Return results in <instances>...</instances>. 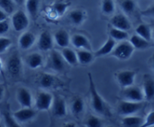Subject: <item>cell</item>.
I'll list each match as a JSON object with an SVG mask.
<instances>
[{"label":"cell","mask_w":154,"mask_h":127,"mask_svg":"<svg viewBox=\"0 0 154 127\" xmlns=\"http://www.w3.org/2000/svg\"><path fill=\"white\" fill-rule=\"evenodd\" d=\"M67 17L73 25L80 26L86 19V14L85 11L82 9H74L68 14Z\"/></svg>","instance_id":"7402d4cb"},{"label":"cell","mask_w":154,"mask_h":127,"mask_svg":"<svg viewBox=\"0 0 154 127\" xmlns=\"http://www.w3.org/2000/svg\"><path fill=\"white\" fill-rule=\"evenodd\" d=\"M140 14H141L142 16H144V17L154 18V4L151 5L150 6L146 8V9L143 10V11L140 12Z\"/></svg>","instance_id":"ab89813d"},{"label":"cell","mask_w":154,"mask_h":127,"mask_svg":"<svg viewBox=\"0 0 154 127\" xmlns=\"http://www.w3.org/2000/svg\"><path fill=\"white\" fill-rule=\"evenodd\" d=\"M116 5L114 0H102L101 11L105 15H111L115 12Z\"/></svg>","instance_id":"d6a6232c"},{"label":"cell","mask_w":154,"mask_h":127,"mask_svg":"<svg viewBox=\"0 0 154 127\" xmlns=\"http://www.w3.org/2000/svg\"><path fill=\"white\" fill-rule=\"evenodd\" d=\"M109 36L112 37L116 42L128 40L129 39L128 31L122 30L115 27H111L109 30Z\"/></svg>","instance_id":"f1b7e54d"},{"label":"cell","mask_w":154,"mask_h":127,"mask_svg":"<svg viewBox=\"0 0 154 127\" xmlns=\"http://www.w3.org/2000/svg\"><path fill=\"white\" fill-rule=\"evenodd\" d=\"M35 82L38 87L44 89L59 88L64 85V83L58 77L50 73H39L35 78Z\"/></svg>","instance_id":"7a4b0ae2"},{"label":"cell","mask_w":154,"mask_h":127,"mask_svg":"<svg viewBox=\"0 0 154 127\" xmlns=\"http://www.w3.org/2000/svg\"><path fill=\"white\" fill-rule=\"evenodd\" d=\"M116 45V41L114 40L112 37L109 36L106 42L103 44L102 46L97 50H96L94 52V55L95 57H100L106 56L107 54H110L112 53V50L115 48Z\"/></svg>","instance_id":"d6986e66"},{"label":"cell","mask_w":154,"mask_h":127,"mask_svg":"<svg viewBox=\"0 0 154 127\" xmlns=\"http://www.w3.org/2000/svg\"><path fill=\"white\" fill-rule=\"evenodd\" d=\"M61 54L66 63L68 64L69 65L75 66L79 64L78 58H77L76 51H75L72 48H68V47L63 48L62 49Z\"/></svg>","instance_id":"4316f807"},{"label":"cell","mask_w":154,"mask_h":127,"mask_svg":"<svg viewBox=\"0 0 154 127\" xmlns=\"http://www.w3.org/2000/svg\"><path fill=\"white\" fill-rule=\"evenodd\" d=\"M129 42L134 48V49L137 50H145L151 46L150 42L146 39H143L141 36H138L134 33L129 38Z\"/></svg>","instance_id":"603a6c76"},{"label":"cell","mask_w":154,"mask_h":127,"mask_svg":"<svg viewBox=\"0 0 154 127\" xmlns=\"http://www.w3.org/2000/svg\"><path fill=\"white\" fill-rule=\"evenodd\" d=\"M3 116L5 125H6L7 126H19V125H20V124L15 120V119L14 118L13 115H11L8 112H4Z\"/></svg>","instance_id":"8d00e7d4"},{"label":"cell","mask_w":154,"mask_h":127,"mask_svg":"<svg viewBox=\"0 0 154 127\" xmlns=\"http://www.w3.org/2000/svg\"><path fill=\"white\" fill-rule=\"evenodd\" d=\"M70 110L75 116H81L85 110V101L80 97H75L72 99L70 104Z\"/></svg>","instance_id":"484cf974"},{"label":"cell","mask_w":154,"mask_h":127,"mask_svg":"<svg viewBox=\"0 0 154 127\" xmlns=\"http://www.w3.org/2000/svg\"><path fill=\"white\" fill-rule=\"evenodd\" d=\"M54 37L49 31H42L37 39L36 45L38 48L42 51H48L54 46Z\"/></svg>","instance_id":"8fae6325"},{"label":"cell","mask_w":154,"mask_h":127,"mask_svg":"<svg viewBox=\"0 0 154 127\" xmlns=\"http://www.w3.org/2000/svg\"><path fill=\"white\" fill-rule=\"evenodd\" d=\"M85 124L86 126L100 127L102 126V125H103V122H102V119L100 118H99L98 116L91 115V116H89L87 118Z\"/></svg>","instance_id":"e575fe53"},{"label":"cell","mask_w":154,"mask_h":127,"mask_svg":"<svg viewBox=\"0 0 154 127\" xmlns=\"http://www.w3.org/2000/svg\"><path fill=\"white\" fill-rule=\"evenodd\" d=\"M12 115L19 124L26 123L32 120L35 117L36 110L32 107H22L20 110L14 112Z\"/></svg>","instance_id":"4fadbf2b"},{"label":"cell","mask_w":154,"mask_h":127,"mask_svg":"<svg viewBox=\"0 0 154 127\" xmlns=\"http://www.w3.org/2000/svg\"><path fill=\"white\" fill-rule=\"evenodd\" d=\"M25 61L28 67L32 70H36L43 65V56L38 52L30 53L26 57Z\"/></svg>","instance_id":"ac0fdd59"},{"label":"cell","mask_w":154,"mask_h":127,"mask_svg":"<svg viewBox=\"0 0 154 127\" xmlns=\"http://www.w3.org/2000/svg\"><path fill=\"white\" fill-rule=\"evenodd\" d=\"M137 73L132 70H120L116 73V79L119 86L122 88L131 86L134 84Z\"/></svg>","instance_id":"30bf717a"},{"label":"cell","mask_w":154,"mask_h":127,"mask_svg":"<svg viewBox=\"0 0 154 127\" xmlns=\"http://www.w3.org/2000/svg\"><path fill=\"white\" fill-rule=\"evenodd\" d=\"M16 3L14 0H0V8L7 14H12L15 11Z\"/></svg>","instance_id":"836d02e7"},{"label":"cell","mask_w":154,"mask_h":127,"mask_svg":"<svg viewBox=\"0 0 154 127\" xmlns=\"http://www.w3.org/2000/svg\"><path fill=\"white\" fill-rule=\"evenodd\" d=\"M51 110L52 114L55 117L63 118L66 115V101L62 97L59 95L54 96Z\"/></svg>","instance_id":"9a60e30c"},{"label":"cell","mask_w":154,"mask_h":127,"mask_svg":"<svg viewBox=\"0 0 154 127\" xmlns=\"http://www.w3.org/2000/svg\"><path fill=\"white\" fill-rule=\"evenodd\" d=\"M144 119L136 115L122 116V125L126 127H140L143 125Z\"/></svg>","instance_id":"d4e9b609"},{"label":"cell","mask_w":154,"mask_h":127,"mask_svg":"<svg viewBox=\"0 0 154 127\" xmlns=\"http://www.w3.org/2000/svg\"><path fill=\"white\" fill-rule=\"evenodd\" d=\"M54 96L47 91H41L37 93L34 100L33 106L36 110L46 111L51 110Z\"/></svg>","instance_id":"5b68a950"},{"label":"cell","mask_w":154,"mask_h":127,"mask_svg":"<svg viewBox=\"0 0 154 127\" xmlns=\"http://www.w3.org/2000/svg\"><path fill=\"white\" fill-rule=\"evenodd\" d=\"M134 51V48L129 40H125L116 44L110 54L119 60H127L132 56Z\"/></svg>","instance_id":"277c9868"},{"label":"cell","mask_w":154,"mask_h":127,"mask_svg":"<svg viewBox=\"0 0 154 127\" xmlns=\"http://www.w3.org/2000/svg\"><path fill=\"white\" fill-rule=\"evenodd\" d=\"M4 94H5V88H4L3 86L0 85V101L3 99Z\"/></svg>","instance_id":"b9f144b4"},{"label":"cell","mask_w":154,"mask_h":127,"mask_svg":"<svg viewBox=\"0 0 154 127\" xmlns=\"http://www.w3.org/2000/svg\"><path fill=\"white\" fill-rule=\"evenodd\" d=\"M28 14L23 10H17L11 15V25L16 32H22L29 26Z\"/></svg>","instance_id":"52a82bcc"},{"label":"cell","mask_w":154,"mask_h":127,"mask_svg":"<svg viewBox=\"0 0 154 127\" xmlns=\"http://www.w3.org/2000/svg\"><path fill=\"white\" fill-rule=\"evenodd\" d=\"M36 42L35 35L30 31H25L20 36L18 39L19 48L22 50H29Z\"/></svg>","instance_id":"e0dca14e"},{"label":"cell","mask_w":154,"mask_h":127,"mask_svg":"<svg viewBox=\"0 0 154 127\" xmlns=\"http://www.w3.org/2000/svg\"><path fill=\"white\" fill-rule=\"evenodd\" d=\"M110 25L112 27L122 30L128 31L131 28V23L127 15L123 13L116 14L112 16L110 19Z\"/></svg>","instance_id":"5bb4252c"},{"label":"cell","mask_w":154,"mask_h":127,"mask_svg":"<svg viewBox=\"0 0 154 127\" xmlns=\"http://www.w3.org/2000/svg\"><path fill=\"white\" fill-rule=\"evenodd\" d=\"M76 54L78 62L82 65H88L93 62L95 57L94 53L87 49H77Z\"/></svg>","instance_id":"cb8c5ba5"},{"label":"cell","mask_w":154,"mask_h":127,"mask_svg":"<svg viewBox=\"0 0 154 127\" xmlns=\"http://www.w3.org/2000/svg\"><path fill=\"white\" fill-rule=\"evenodd\" d=\"M119 6L125 15H131L136 9V3L134 0H121Z\"/></svg>","instance_id":"4dcf8cb0"},{"label":"cell","mask_w":154,"mask_h":127,"mask_svg":"<svg viewBox=\"0 0 154 127\" xmlns=\"http://www.w3.org/2000/svg\"><path fill=\"white\" fill-rule=\"evenodd\" d=\"M143 107V101L135 102V101L122 100L117 105V113L122 116L134 115L140 111Z\"/></svg>","instance_id":"8992f818"},{"label":"cell","mask_w":154,"mask_h":127,"mask_svg":"<svg viewBox=\"0 0 154 127\" xmlns=\"http://www.w3.org/2000/svg\"><path fill=\"white\" fill-rule=\"evenodd\" d=\"M41 0H26L25 6L28 15L35 20L38 14Z\"/></svg>","instance_id":"83f0119b"},{"label":"cell","mask_w":154,"mask_h":127,"mask_svg":"<svg viewBox=\"0 0 154 127\" xmlns=\"http://www.w3.org/2000/svg\"><path fill=\"white\" fill-rule=\"evenodd\" d=\"M152 30L151 29L150 26L145 23H140L135 28V33L138 36H141L143 39L149 41L152 39Z\"/></svg>","instance_id":"f546056e"},{"label":"cell","mask_w":154,"mask_h":127,"mask_svg":"<svg viewBox=\"0 0 154 127\" xmlns=\"http://www.w3.org/2000/svg\"><path fill=\"white\" fill-rule=\"evenodd\" d=\"M7 17H8V14L0 8V21L6 20Z\"/></svg>","instance_id":"60d3db41"},{"label":"cell","mask_w":154,"mask_h":127,"mask_svg":"<svg viewBox=\"0 0 154 127\" xmlns=\"http://www.w3.org/2000/svg\"><path fill=\"white\" fill-rule=\"evenodd\" d=\"M121 97L122 100L135 102H140L145 100L143 89L134 85L124 88L121 92Z\"/></svg>","instance_id":"9c48e42d"},{"label":"cell","mask_w":154,"mask_h":127,"mask_svg":"<svg viewBox=\"0 0 154 127\" xmlns=\"http://www.w3.org/2000/svg\"><path fill=\"white\" fill-rule=\"evenodd\" d=\"M14 1L16 3V5H19V6L25 4V2H26V0H14Z\"/></svg>","instance_id":"7bdbcfd3"},{"label":"cell","mask_w":154,"mask_h":127,"mask_svg":"<svg viewBox=\"0 0 154 127\" xmlns=\"http://www.w3.org/2000/svg\"><path fill=\"white\" fill-rule=\"evenodd\" d=\"M6 70L9 76L14 79H17L21 76L23 64L21 57L17 51L13 52L7 59Z\"/></svg>","instance_id":"3957f363"},{"label":"cell","mask_w":154,"mask_h":127,"mask_svg":"<svg viewBox=\"0 0 154 127\" xmlns=\"http://www.w3.org/2000/svg\"><path fill=\"white\" fill-rule=\"evenodd\" d=\"M154 125V110L149 112L144 119L142 127H149Z\"/></svg>","instance_id":"74e56055"},{"label":"cell","mask_w":154,"mask_h":127,"mask_svg":"<svg viewBox=\"0 0 154 127\" xmlns=\"http://www.w3.org/2000/svg\"><path fill=\"white\" fill-rule=\"evenodd\" d=\"M152 38L154 39V30L152 31Z\"/></svg>","instance_id":"bcb514c9"},{"label":"cell","mask_w":154,"mask_h":127,"mask_svg":"<svg viewBox=\"0 0 154 127\" xmlns=\"http://www.w3.org/2000/svg\"><path fill=\"white\" fill-rule=\"evenodd\" d=\"M16 98L17 102L22 107H32L34 100L31 91L28 88L20 87L17 89L16 93Z\"/></svg>","instance_id":"7c38bea8"},{"label":"cell","mask_w":154,"mask_h":127,"mask_svg":"<svg viewBox=\"0 0 154 127\" xmlns=\"http://www.w3.org/2000/svg\"><path fill=\"white\" fill-rule=\"evenodd\" d=\"M53 37H54V42L59 47H61L63 48L69 47V44H70L71 36L67 31L65 29H61L56 31Z\"/></svg>","instance_id":"ffe728a7"},{"label":"cell","mask_w":154,"mask_h":127,"mask_svg":"<svg viewBox=\"0 0 154 127\" xmlns=\"http://www.w3.org/2000/svg\"><path fill=\"white\" fill-rule=\"evenodd\" d=\"M70 3L69 2H63V1H57L54 2L52 5V10L56 15L63 16L66 12L67 8H69Z\"/></svg>","instance_id":"1f68e13d"},{"label":"cell","mask_w":154,"mask_h":127,"mask_svg":"<svg viewBox=\"0 0 154 127\" xmlns=\"http://www.w3.org/2000/svg\"><path fill=\"white\" fill-rule=\"evenodd\" d=\"M88 84H89V92L91 97V105L93 110L97 114L103 116H109V110L106 107L105 101L97 91L96 85L93 79L91 73H88Z\"/></svg>","instance_id":"6da1fadb"},{"label":"cell","mask_w":154,"mask_h":127,"mask_svg":"<svg viewBox=\"0 0 154 127\" xmlns=\"http://www.w3.org/2000/svg\"><path fill=\"white\" fill-rule=\"evenodd\" d=\"M66 126H75V124L74 123H67V124H65Z\"/></svg>","instance_id":"f6af8a7d"},{"label":"cell","mask_w":154,"mask_h":127,"mask_svg":"<svg viewBox=\"0 0 154 127\" xmlns=\"http://www.w3.org/2000/svg\"><path fill=\"white\" fill-rule=\"evenodd\" d=\"M70 43L76 49H87L91 51V45L89 39L81 33H75L71 36Z\"/></svg>","instance_id":"2e32d148"},{"label":"cell","mask_w":154,"mask_h":127,"mask_svg":"<svg viewBox=\"0 0 154 127\" xmlns=\"http://www.w3.org/2000/svg\"><path fill=\"white\" fill-rule=\"evenodd\" d=\"M47 66H48V68H49L52 71L60 73L64 70L66 61L63 59L61 53L57 51V50L51 49L48 59Z\"/></svg>","instance_id":"ba28073f"},{"label":"cell","mask_w":154,"mask_h":127,"mask_svg":"<svg viewBox=\"0 0 154 127\" xmlns=\"http://www.w3.org/2000/svg\"><path fill=\"white\" fill-rule=\"evenodd\" d=\"M2 68V62H1V60H0V69Z\"/></svg>","instance_id":"7dc6e473"},{"label":"cell","mask_w":154,"mask_h":127,"mask_svg":"<svg viewBox=\"0 0 154 127\" xmlns=\"http://www.w3.org/2000/svg\"><path fill=\"white\" fill-rule=\"evenodd\" d=\"M9 28L10 25L7 19L5 20L0 21V36H2V35L8 33V30H9Z\"/></svg>","instance_id":"f35d334b"},{"label":"cell","mask_w":154,"mask_h":127,"mask_svg":"<svg viewBox=\"0 0 154 127\" xmlns=\"http://www.w3.org/2000/svg\"><path fill=\"white\" fill-rule=\"evenodd\" d=\"M152 67H153V69H154V51H153V54H152Z\"/></svg>","instance_id":"ee69618b"},{"label":"cell","mask_w":154,"mask_h":127,"mask_svg":"<svg viewBox=\"0 0 154 127\" xmlns=\"http://www.w3.org/2000/svg\"><path fill=\"white\" fill-rule=\"evenodd\" d=\"M144 98L146 101H151L154 98V79L149 75H145L143 78V88Z\"/></svg>","instance_id":"44dd1931"},{"label":"cell","mask_w":154,"mask_h":127,"mask_svg":"<svg viewBox=\"0 0 154 127\" xmlns=\"http://www.w3.org/2000/svg\"><path fill=\"white\" fill-rule=\"evenodd\" d=\"M12 44L10 38L5 36H0V54L5 52Z\"/></svg>","instance_id":"d590c367"}]
</instances>
